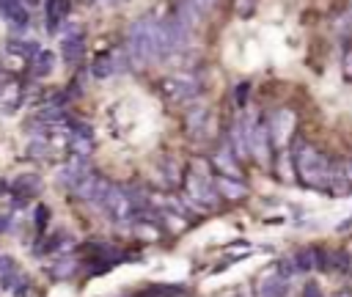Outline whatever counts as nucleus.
<instances>
[{
	"instance_id": "nucleus-30",
	"label": "nucleus",
	"mask_w": 352,
	"mask_h": 297,
	"mask_svg": "<svg viewBox=\"0 0 352 297\" xmlns=\"http://www.w3.org/2000/svg\"><path fill=\"white\" fill-rule=\"evenodd\" d=\"M236 11H239V14H248V11H250V0H239V3H236Z\"/></svg>"
},
{
	"instance_id": "nucleus-13",
	"label": "nucleus",
	"mask_w": 352,
	"mask_h": 297,
	"mask_svg": "<svg viewBox=\"0 0 352 297\" xmlns=\"http://www.w3.org/2000/svg\"><path fill=\"white\" fill-rule=\"evenodd\" d=\"M236 160H239V157L234 154L231 146H220V148L214 151V157H212V165L220 170V176L239 179V162H236Z\"/></svg>"
},
{
	"instance_id": "nucleus-9",
	"label": "nucleus",
	"mask_w": 352,
	"mask_h": 297,
	"mask_svg": "<svg viewBox=\"0 0 352 297\" xmlns=\"http://www.w3.org/2000/svg\"><path fill=\"white\" fill-rule=\"evenodd\" d=\"M184 124H187V132H190L192 138H204V135H209V126H212L209 107H206L204 102H195V104L187 110Z\"/></svg>"
},
{
	"instance_id": "nucleus-24",
	"label": "nucleus",
	"mask_w": 352,
	"mask_h": 297,
	"mask_svg": "<svg viewBox=\"0 0 352 297\" xmlns=\"http://www.w3.org/2000/svg\"><path fill=\"white\" fill-rule=\"evenodd\" d=\"M182 294L184 289H176V286H148L135 297H182Z\"/></svg>"
},
{
	"instance_id": "nucleus-18",
	"label": "nucleus",
	"mask_w": 352,
	"mask_h": 297,
	"mask_svg": "<svg viewBox=\"0 0 352 297\" xmlns=\"http://www.w3.org/2000/svg\"><path fill=\"white\" fill-rule=\"evenodd\" d=\"M275 170H278V179H280V182H286V184L294 182V173H292V170H297V168H294V151H292V148H280Z\"/></svg>"
},
{
	"instance_id": "nucleus-29",
	"label": "nucleus",
	"mask_w": 352,
	"mask_h": 297,
	"mask_svg": "<svg viewBox=\"0 0 352 297\" xmlns=\"http://www.w3.org/2000/svg\"><path fill=\"white\" fill-rule=\"evenodd\" d=\"M302 297H322V292H319V283L308 280V283L302 286Z\"/></svg>"
},
{
	"instance_id": "nucleus-22",
	"label": "nucleus",
	"mask_w": 352,
	"mask_h": 297,
	"mask_svg": "<svg viewBox=\"0 0 352 297\" xmlns=\"http://www.w3.org/2000/svg\"><path fill=\"white\" fill-rule=\"evenodd\" d=\"M132 234L140 236L143 242H157L160 239V228L154 226V220H135L132 223Z\"/></svg>"
},
{
	"instance_id": "nucleus-12",
	"label": "nucleus",
	"mask_w": 352,
	"mask_h": 297,
	"mask_svg": "<svg viewBox=\"0 0 352 297\" xmlns=\"http://www.w3.org/2000/svg\"><path fill=\"white\" fill-rule=\"evenodd\" d=\"M60 52H63V60H66V63H77V60H82L85 41H82L80 28H72L69 33H63V38H60Z\"/></svg>"
},
{
	"instance_id": "nucleus-2",
	"label": "nucleus",
	"mask_w": 352,
	"mask_h": 297,
	"mask_svg": "<svg viewBox=\"0 0 352 297\" xmlns=\"http://www.w3.org/2000/svg\"><path fill=\"white\" fill-rule=\"evenodd\" d=\"M184 201L192 209H214L220 204V192L214 187L206 160H192V165L184 176Z\"/></svg>"
},
{
	"instance_id": "nucleus-10",
	"label": "nucleus",
	"mask_w": 352,
	"mask_h": 297,
	"mask_svg": "<svg viewBox=\"0 0 352 297\" xmlns=\"http://www.w3.org/2000/svg\"><path fill=\"white\" fill-rule=\"evenodd\" d=\"M286 292H289V278L280 275L278 267H272L258 278V297H286Z\"/></svg>"
},
{
	"instance_id": "nucleus-5",
	"label": "nucleus",
	"mask_w": 352,
	"mask_h": 297,
	"mask_svg": "<svg viewBox=\"0 0 352 297\" xmlns=\"http://www.w3.org/2000/svg\"><path fill=\"white\" fill-rule=\"evenodd\" d=\"M245 132H248V146H250V154L256 157V162L270 165V148H272L270 124H258L253 116H248L245 118Z\"/></svg>"
},
{
	"instance_id": "nucleus-26",
	"label": "nucleus",
	"mask_w": 352,
	"mask_h": 297,
	"mask_svg": "<svg viewBox=\"0 0 352 297\" xmlns=\"http://www.w3.org/2000/svg\"><path fill=\"white\" fill-rule=\"evenodd\" d=\"M341 77L352 82V47H349V50L344 52V58H341Z\"/></svg>"
},
{
	"instance_id": "nucleus-20",
	"label": "nucleus",
	"mask_w": 352,
	"mask_h": 297,
	"mask_svg": "<svg viewBox=\"0 0 352 297\" xmlns=\"http://www.w3.org/2000/svg\"><path fill=\"white\" fill-rule=\"evenodd\" d=\"M38 187H41V179H38L36 173H22V176L14 182V190H11V192H16V195H36Z\"/></svg>"
},
{
	"instance_id": "nucleus-25",
	"label": "nucleus",
	"mask_w": 352,
	"mask_h": 297,
	"mask_svg": "<svg viewBox=\"0 0 352 297\" xmlns=\"http://www.w3.org/2000/svg\"><path fill=\"white\" fill-rule=\"evenodd\" d=\"M74 270H77V258H74V256H63V258H58V264H55L52 272H55L58 278H63V275H72Z\"/></svg>"
},
{
	"instance_id": "nucleus-8",
	"label": "nucleus",
	"mask_w": 352,
	"mask_h": 297,
	"mask_svg": "<svg viewBox=\"0 0 352 297\" xmlns=\"http://www.w3.org/2000/svg\"><path fill=\"white\" fill-rule=\"evenodd\" d=\"M110 187H113V184H110V182H104L102 176H96V173H88V176H85V179H82V182L74 187V192H77V198H82V201H91V204H102Z\"/></svg>"
},
{
	"instance_id": "nucleus-17",
	"label": "nucleus",
	"mask_w": 352,
	"mask_h": 297,
	"mask_svg": "<svg viewBox=\"0 0 352 297\" xmlns=\"http://www.w3.org/2000/svg\"><path fill=\"white\" fill-rule=\"evenodd\" d=\"M228 146H231V148H234V154H236V157H242V160L250 154V146H248V132H245V121H239V118H236V121L231 124V132H228Z\"/></svg>"
},
{
	"instance_id": "nucleus-16",
	"label": "nucleus",
	"mask_w": 352,
	"mask_h": 297,
	"mask_svg": "<svg viewBox=\"0 0 352 297\" xmlns=\"http://www.w3.org/2000/svg\"><path fill=\"white\" fill-rule=\"evenodd\" d=\"M214 187L220 192V198L226 201H242L248 195V187L239 182V179H228V176H217L214 179Z\"/></svg>"
},
{
	"instance_id": "nucleus-7",
	"label": "nucleus",
	"mask_w": 352,
	"mask_h": 297,
	"mask_svg": "<svg viewBox=\"0 0 352 297\" xmlns=\"http://www.w3.org/2000/svg\"><path fill=\"white\" fill-rule=\"evenodd\" d=\"M160 91L165 94V99L170 102H190L198 94V80L190 74H179V77H165Z\"/></svg>"
},
{
	"instance_id": "nucleus-23",
	"label": "nucleus",
	"mask_w": 352,
	"mask_h": 297,
	"mask_svg": "<svg viewBox=\"0 0 352 297\" xmlns=\"http://www.w3.org/2000/svg\"><path fill=\"white\" fill-rule=\"evenodd\" d=\"M30 69H33V77H47L52 72V52L38 50V55L30 60Z\"/></svg>"
},
{
	"instance_id": "nucleus-28",
	"label": "nucleus",
	"mask_w": 352,
	"mask_h": 297,
	"mask_svg": "<svg viewBox=\"0 0 352 297\" xmlns=\"http://www.w3.org/2000/svg\"><path fill=\"white\" fill-rule=\"evenodd\" d=\"M192 6H195V11L204 16V14H209L212 11V6H214V0H190Z\"/></svg>"
},
{
	"instance_id": "nucleus-19",
	"label": "nucleus",
	"mask_w": 352,
	"mask_h": 297,
	"mask_svg": "<svg viewBox=\"0 0 352 297\" xmlns=\"http://www.w3.org/2000/svg\"><path fill=\"white\" fill-rule=\"evenodd\" d=\"M66 14H69V0H47V28L50 30H55Z\"/></svg>"
},
{
	"instance_id": "nucleus-27",
	"label": "nucleus",
	"mask_w": 352,
	"mask_h": 297,
	"mask_svg": "<svg viewBox=\"0 0 352 297\" xmlns=\"http://www.w3.org/2000/svg\"><path fill=\"white\" fill-rule=\"evenodd\" d=\"M47 217H50V209H47V206H38V209H36V228H38V231L47 226Z\"/></svg>"
},
{
	"instance_id": "nucleus-3",
	"label": "nucleus",
	"mask_w": 352,
	"mask_h": 297,
	"mask_svg": "<svg viewBox=\"0 0 352 297\" xmlns=\"http://www.w3.org/2000/svg\"><path fill=\"white\" fill-rule=\"evenodd\" d=\"M154 25H157L154 16H143L129 28V33H126V63L129 66L132 63L146 66L157 58L154 55Z\"/></svg>"
},
{
	"instance_id": "nucleus-21",
	"label": "nucleus",
	"mask_w": 352,
	"mask_h": 297,
	"mask_svg": "<svg viewBox=\"0 0 352 297\" xmlns=\"http://www.w3.org/2000/svg\"><path fill=\"white\" fill-rule=\"evenodd\" d=\"M8 52L16 55L19 60H33L38 55V47L33 41H16V38H11L8 41Z\"/></svg>"
},
{
	"instance_id": "nucleus-14",
	"label": "nucleus",
	"mask_w": 352,
	"mask_h": 297,
	"mask_svg": "<svg viewBox=\"0 0 352 297\" xmlns=\"http://www.w3.org/2000/svg\"><path fill=\"white\" fill-rule=\"evenodd\" d=\"M121 66H124V60H121L118 52H102V55L91 63V74H94L96 80H107V77L116 74Z\"/></svg>"
},
{
	"instance_id": "nucleus-15",
	"label": "nucleus",
	"mask_w": 352,
	"mask_h": 297,
	"mask_svg": "<svg viewBox=\"0 0 352 297\" xmlns=\"http://www.w3.org/2000/svg\"><path fill=\"white\" fill-rule=\"evenodd\" d=\"M0 16L14 28H25L28 19H30L28 8L22 6V0H0Z\"/></svg>"
},
{
	"instance_id": "nucleus-11",
	"label": "nucleus",
	"mask_w": 352,
	"mask_h": 297,
	"mask_svg": "<svg viewBox=\"0 0 352 297\" xmlns=\"http://www.w3.org/2000/svg\"><path fill=\"white\" fill-rule=\"evenodd\" d=\"M88 173H91V170H88V157L69 154V162L63 165V170H60L58 176H60V182H63V184H69V187L74 190V187H77Z\"/></svg>"
},
{
	"instance_id": "nucleus-4",
	"label": "nucleus",
	"mask_w": 352,
	"mask_h": 297,
	"mask_svg": "<svg viewBox=\"0 0 352 297\" xmlns=\"http://www.w3.org/2000/svg\"><path fill=\"white\" fill-rule=\"evenodd\" d=\"M99 206L104 209L107 220H113V223H118V226H124V223H135V204H132V198H129V190H126V187L113 184V187L107 190V195H104V201H102Z\"/></svg>"
},
{
	"instance_id": "nucleus-1",
	"label": "nucleus",
	"mask_w": 352,
	"mask_h": 297,
	"mask_svg": "<svg viewBox=\"0 0 352 297\" xmlns=\"http://www.w3.org/2000/svg\"><path fill=\"white\" fill-rule=\"evenodd\" d=\"M292 151H294L297 179L308 190H330V179H333V162H330V157L322 154L314 143H308L302 138H294Z\"/></svg>"
},
{
	"instance_id": "nucleus-6",
	"label": "nucleus",
	"mask_w": 352,
	"mask_h": 297,
	"mask_svg": "<svg viewBox=\"0 0 352 297\" xmlns=\"http://www.w3.org/2000/svg\"><path fill=\"white\" fill-rule=\"evenodd\" d=\"M294 126H297V116L292 107H278L270 118V135H272V146L275 148H286L294 140Z\"/></svg>"
}]
</instances>
